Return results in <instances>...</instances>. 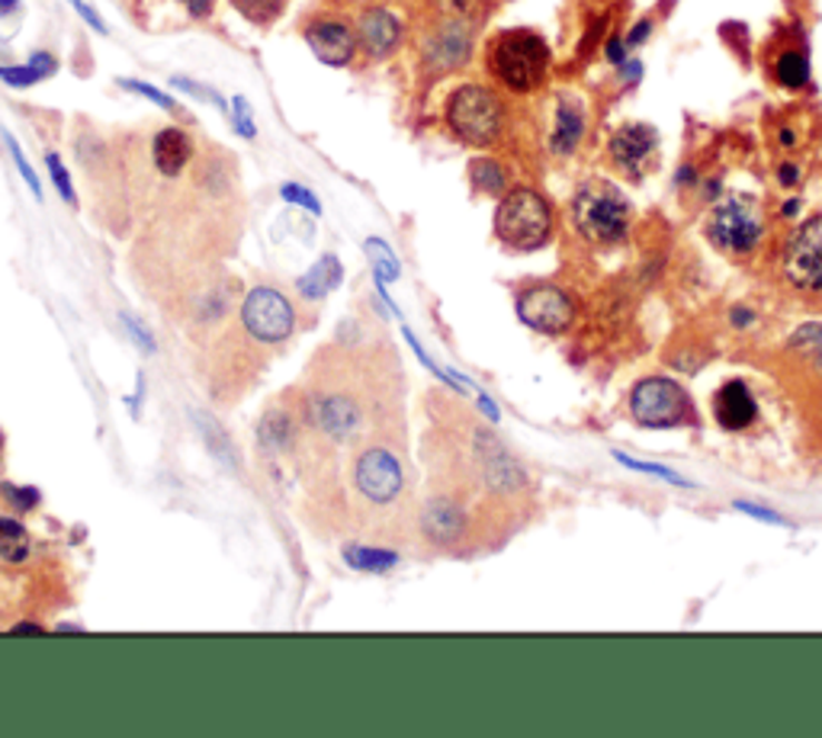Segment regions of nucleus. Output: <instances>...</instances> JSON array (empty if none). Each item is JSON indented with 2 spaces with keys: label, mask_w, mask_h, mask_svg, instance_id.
I'll list each match as a JSON object with an SVG mask.
<instances>
[{
  "label": "nucleus",
  "mask_w": 822,
  "mask_h": 738,
  "mask_svg": "<svg viewBox=\"0 0 822 738\" xmlns=\"http://www.w3.org/2000/svg\"><path fill=\"white\" fill-rule=\"evenodd\" d=\"M350 488H354L357 505L364 508V513L376 527H386L396 520L402 523V517L412 508L408 472H405L402 459L383 443H367L360 453L354 456Z\"/></svg>",
  "instance_id": "f257e3e1"
},
{
  "label": "nucleus",
  "mask_w": 822,
  "mask_h": 738,
  "mask_svg": "<svg viewBox=\"0 0 822 738\" xmlns=\"http://www.w3.org/2000/svg\"><path fill=\"white\" fill-rule=\"evenodd\" d=\"M485 68L508 93H534L549 74V46L534 29H505L492 36L485 49Z\"/></svg>",
  "instance_id": "f03ea898"
},
{
  "label": "nucleus",
  "mask_w": 822,
  "mask_h": 738,
  "mask_svg": "<svg viewBox=\"0 0 822 738\" xmlns=\"http://www.w3.org/2000/svg\"><path fill=\"white\" fill-rule=\"evenodd\" d=\"M572 226L575 231L597 248H611L621 245L630 226H633V209L624 199V193L607 183V180H585L568 206Z\"/></svg>",
  "instance_id": "7ed1b4c3"
},
{
  "label": "nucleus",
  "mask_w": 822,
  "mask_h": 738,
  "mask_svg": "<svg viewBox=\"0 0 822 738\" xmlns=\"http://www.w3.org/2000/svg\"><path fill=\"white\" fill-rule=\"evenodd\" d=\"M447 129L469 148H492L505 132V103L485 84H459L444 107Z\"/></svg>",
  "instance_id": "20e7f679"
},
{
  "label": "nucleus",
  "mask_w": 822,
  "mask_h": 738,
  "mask_svg": "<svg viewBox=\"0 0 822 738\" xmlns=\"http://www.w3.org/2000/svg\"><path fill=\"white\" fill-rule=\"evenodd\" d=\"M553 206L534 187H514L495 209V235L511 251H537L553 238Z\"/></svg>",
  "instance_id": "39448f33"
},
{
  "label": "nucleus",
  "mask_w": 822,
  "mask_h": 738,
  "mask_svg": "<svg viewBox=\"0 0 822 738\" xmlns=\"http://www.w3.org/2000/svg\"><path fill=\"white\" fill-rule=\"evenodd\" d=\"M762 235H765V219L752 197L736 193L713 206L707 222V238L713 248L733 257H745L762 245Z\"/></svg>",
  "instance_id": "423d86ee"
},
{
  "label": "nucleus",
  "mask_w": 822,
  "mask_h": 738,
  "mask_svg": "<svg viewBox=\"0 0 822 738\" xmlns=\"http://www.w3.org/2000/svg\"><path fill=\"white\" fill-rule=\"evenodd\" d=\"M473 13H440L422 36V68L430 78L459 71L473 56Z\"/></svg>",
  "instance_id": "0eeeda50"
},
{
  "label": "nucleus",
  "mask_w": 822,
  "mask_h": 738,
  "mask_svg": "<svg viewBox=\"0 0 822 738\" xmlns=\"http://www.w3.org/2000/svg\"><path fill=\"white\" fill-rule=\"evenodd\" d=\"M687 392L675 379L650 376L633 386L630 392V415L643 427H675L687 418Z\"/></svg>",
  "instance_id": "6e6552de"
},
{
  "label": "nucleus",
  "mask_w": 822,
  "mask_h": 738,
  "mask_svg": "<svg viewBox=\"0 0 822 738\" xmlns=\"http://www.w3.org/2000/svg\"><path fill=\"white\" fill-rule=\"evenodd\" d=\"M241 325L260 343H280L293 335L296 315L280 289L255 286L241 302Z\"/></svg>",
  "instance_id": "1a4fd4ad"
},
{
  "label": "nucleus",
  "mask_w": 822,
  "mask_h": 738,
  "mask_svg": "<svg viewBox=\"0 0 822 738\" xmlns=\"http://www.w3.org/2000/svg\"><path fill=\"white\" fill-rule=\"evenodd\" d=\"M784 280L800 292H822V216L796 226L784 245Z\"/></svg>",
  "instance_id": "9d476101"
},
{
  "label": "nucleus",
  "mask_w": 822,
  "mask_h": 738,
  "mask_svg": "<svg viewBox=\"0 0 822 738\" xmlns=\"http://www.w3.org/2000/svg\"><path fill=\"white\" fill-rule=\"evenodd\" d=\"M517 318L543 335H563L575 321V299L559 286H531L517 296Z\"/></svg>",
  "instance_id": "9b49d317"
},
{
  "label": "nucleus",
  "mask_w": 822,
  "mask_h": 738,
  "mask_svg": "<svg viewBox=\"0 0 822 738\" xmlns=\"http://www.w3.org/2000/svg\"><path fill=\"white\" fill-rule=\"evenodd\" d=\"M303 39L306 46L313 49V56L328 64V68H344L350 64L360 42H357V27L347 23L344 17H335V13H318L313 17L306 29H303Z\"/></svg>",
  "instance_id": "f8f14e48"
},
{
  "label": "nucleus",
  "mask_w": 822,
  "mask_h": 738,
  "mask_svg": "<svg viewBox=\"0 0 822 738\" xmlns=\"http://www.w3.org/2000/svg\"><path fill=\"white\" fill-rule=\"evenodd\" d=\"M655 151H658V132L646 122H626L611 136L607 144L611 164L630 180L646 177V171L653 168Z\"/></svg>",
  "instance_id": "ddd939ff"
},
{
  "label": "nucleus",
  "mask_w": 822,
  "mask_h": 738,
  "mask_svg": "<svg viewBox=\"0 0 822 738\" xmlns=\"http://www.w3.org/2000/svg\"><path fill=\"white\" fill-rule=\"evenodd\" d=\"M357 42H360V52L369 61H386L389 56H396L398 46H402V36L405 27L393 10L386 7H367L360 17H357Z\"/></svg>",
  "instance_id": "4468645a"
},
{
  "label": "nucleus",
  "mask_w": 822,
  "mask_h": 738,
  "mask_svg": "<svg viewBox=\"0 0 822 738\" xmlns=\"http://www.w3.org/2000/svg\"><path fill=\"white\" fill-rule=\"evenodd\" d=\"M422 530L434 546H454L463 540L466 533V511L463 505H456L454 498L440 495V498H430L422 511Z\"/></svg>",
  "instance_id": "2eb2a0df"
},
{
  "label": "nucleus",
  "mask_w": 822,
  "mask_h": 738,
  "mask_svg": "<svg viewBox=\"0 0 822 738\" xmlns=\"http://www.w3.org/2000/svg\"><path fill=\"white\" fill-rule=\"evenodd\" d=\"M755 415H759V405L755 396L745 382L730 379L716 396H713V418L723 430H745V427L755 425Z\"/></svg>",
  "instance_id": "dca6fc26"
},
{
  "label": "nucleus",
  "mask_w": 822,
  "mask_h": 738,
  "mask_svg": "<svg viewBox=\"0 0 822 738\" xmlns=\"http://www.w3.org/2000/svg\"><path fill=\"white\" fill-rule=\"evenodd\" d=\"M190 158H194V139L184 129L168 126V129H161L155 136V142H151V161H155V171L161 173V177H180V173L187 171Z\"/></svg>",
  "instance_id": "f3484780"
},
{
  "label": "nucleus",
  "mask_w": 822,
  "mask_h": 738,
  "mask_svg": "<svg viewBox=\"0 0 822 738\" xmlns=\"http://www.w3.org/2000/svg\"><path fill=\"white\" fill-rule=\"evenodd\" d=\"M582 136H585V107L575 97H559L553 132H549V151L559 158H568L582 144Z\"/></svg>",
  "instance_id": "a211bd4d"
},
{
  "label": "nucleus",
  "mask_w": 822,
  "mask_h": 738,
  "mask_svg": "<svg viewBox=\"0 0 822 738\" xmlns=\"http://www.w3.org/2000/svg\"><path fill=\"white\" fill-rule=\"evenodd\" d=\"M58 71V58L52 52H36L27 64H0V81L7 87H32Z\"/></svg>",
  "instance_id": "6ab92c4d"
},
{
  "label": "nucleus",
  "mask_w": 822,
  "mask_h": 738,
  "mask_svg": "<svg viewBox=\"0 0 822 738\" xmlns=\"http://www.w3.org/2000/svg\"><path fill=\"white\" fill-rule=\"evenodd\" d=\"M340 277H344V270H340L338 257L325 255L306 277H299L296 289H299L306 299H321V296H328V292L340 283Z\"/></svg>",
  "instance_id": "aec40b11"
},
{
  "label": "nucleus",
  "mask_w": 822,
  "mask_h": 738,
  "mask_svg": "<svg viewBox=\"0 0 822 738\" xmlns=\"http://www.w3.org/2000/svg\"><path fill=\"white\" fill-rule=\"evenodd\" d=\"M29 549L32 542H29L27 527L13 517H0V562L20 566L29 559Z\"/></svg>",
  "instance_id": "412c9836"
},
{
  "label": "nucleus",
  "mask_w": 822,
  "mask_h": 738,
  "mask_svg": "<svg viewBox=\"0 0 822 738\" xmlns=\"http://www.w3.org/2000/svg\"><path fill=\"white\" fill-rule=\"evenodd\" d=\"M774 81L788 90H800L810 81V61H806V52L800 49H788L781 56L774 58Z\"/></svg>",
  "instance_id": "4be33fe9"
},
{
  "label": "nucleus",
  "mask_w": 822,
  "mask_h": 738,
  "mask_svg": "<svg viewBox=\"0 0 822 738\" xmlns=\"http://www.w3.org/2000/svg\"><path fill=\"white\" fill-rule=\"evenodd\" d=\"M469 177H473V187L488 193V197H505L508 193V173L492 158H476L469 164Z\"/></svg>",
  "instance_id": "5701e85b"
},
{
  "label": "nucleus",
  "mask_w": 822,
  "mask_h": 738,
  "mask_svg": "<svg viewBox=\"0 0 822 738\" xmlns=\"http://www.w3.org/2000/svg\"><path fill=\"white\" fill-rule=\"evenodd\" d=\"M231 7L255 27H274L286 10V0H231Z\"/></svg>",
  "instance_id": "b1692460"
},
{
  "label": "nucleus",
  "mask_w": 822,
  "mask_h": 738,
  "mask_svg": "<svg viewBox=\"0 0 822 738\" xmlns=\"http://www.w3.org/2000/svg\"><path fill=\"white\" fill-rule=\"evenodd\" d=\"M367 255H369V260H373V270H376L379 283H393V280H398L402 267H398L396 255L389 251V245H386L383 238H369Z\"/></svg>",
  "instance_id": "393cba45"
},
{
  "label": "nucleus",
  "mask_w": 822,
  "mask_h": 738,
  "mask_svg": "<svg viewBox=\"0 0 822 738\" xmlns=\"http://www.w3.org/2000/svg\"><path fill=\"white\" fill-rule=\"evenodd\" d=\"M344 559L354 568H364V571H383V568L398 562L396 552H379V549H367V546H347Z\"/></svg>",
  "instance_id": "a878e982"
},
{
  "label": "nucleus",
  "mask_w": 822,
  "mask_h": 738,
  "mask_svg": "<svg viewBox=\"0 0 822 738\" xmlns=\"http://www.w3.org/2000/svg\"><path fill=\"white\" fill-rule=\"evenodd\" d=\"M3 136V144H7V151H10V158H13V164H17V171H20V177L27 180V187L32 190V197L36 199H42V183H39V177H36V171H32V164L27 161V154H23V148H20V142L3 129L0 132Z\"/></svg>",
  "instance_id": "bb28decb"
},
{
  "label": "nucleus",
  "mask_w": 822,
  "mask_h": 738,
  "mask_svg": "<svg viewBox=\"0 0 822 738\" xmlns=\"http://www.w3.org/2000/svg\"><path fill=\"white\" fill-rule=\"evenodd\" d=\"M116 84L122 87V90H129V93H139V97H145V100H151L155 107H161V110H177V103L170 100L168 93L165 90H158L155 84H148V81H132V78H119Z\"/></svg>",
  "instance_id": "cd10ccee"
},
{
  "label": "nucleus",
  "mask_w": 822,
  "mask_h": 738,
  "mask_svg": "<svg viewBox=\"0 0 822 738\" xmlns=\"http://www.w3.org/2000/svg\"><path fill=\"white\" fill-rule=\"evenodd\" d=\"M46 168H49V173H52V183H56L58 197L75 206V202H78V193H75L71 177H68V171H65V164H61V158H58L56 151H49V154H46Z\"/></svg>",
  "instance_id": "c85d7f7f"
},
{
  "label": "nucleus",
  "mask_w": 822,
  "mask_h": 738,
  "mask_svg": "<svg viewBox=\"0 0 822 738\" xmlns=\"http://www.w3.org/2000/svg\"><path fill=\"white\" fill-rule=\"evenodd\" d=\"M614 456H617V462H624L626 469H633V472H646V476H658V479H665V482H672V485H681V488H691V482H684L679 472H672V469H665V466L640 462V459H633V456H626V453H614Z\"/></svg>",
  "instance_id": "c756f323"
},
{
  "label": "nucleus",
  "mask_w": 822,
  "mask_h": 738,
  "mask_svg": "<svg viewBox=\"0 0 822 738\" xmlns=\"http://www.w3.org/2000/svg\"><path fill=\"white\" fill-rule=\"evenodd\" d=\"M231 122H235V132H238V136H245V139H255L257 136L251 103H248L245 97H235V100H231Z\"/></svg>",
  "instance_id": "7c9ffc66"
},
{
  "label": "nucleus",
  "mask_w": 822,
  "mask_h": 738,
  "mask_svg": "<svg viewBox=\"0 0 822 738\" xmlns=\"http://www.w3.org/2000/svg\"><path fill=\"white\" fill-rule=\"evenodd\" d=\"M280 197H284L286 202H293V206L309 209L313 216H321V202H318L313 190H306L303 183H284V187H280Z\"/></svg>",
  "instance_id": "2f4dec72"
},
{
  "label": "nucleus",
  "mask_w": 822,
  "mask_h": 738,
  "mask_svg": "<svg viewBox=\"0 0 822 738\" xmlns=\"http://www.w3.org/2000/svg\"><path fill=\"white\" fill-rule=\"evenodd\" d=\"M794 347L796 350H806L816 360V367L822 369V325H806L794 338Z\"/></svg>",
  "instance_id": "473e14b6"
},
{
  "label": "nucleus",
  "mask_w": 822,
  "mask_h": 738,
  "mask_svg": "<svg viewBox=\"0 0 822 738\" xmlns=\"http://www.w3.org/2000/svg\"><path fill=\"white\" fill-rule=\"evenodd\" d=\"M170 84L180 87L184 93H190V97H197V100H206V103H216L219 110H226V100H222V97H219L216 90H209V87L197 84V81H190V78H174Z\"/></svg>",
  "instance_id": "72a5a7b5"
},
{
  "label": "nucleus",
  "mask_w": 822,
  "mask_h": 738,
  "mask_svg": "<svg viewBox=\"0 0 822 738\" xmlns=\"http://www.w3.org/2000/svg\"><path fill=\"white\" fill-rule=\"evenodd\" d=\"M68 3H71V7L78 10V17H81V20H85L87 27L93 29V32L107 36V23H103V17H100V13H97V10H93V7H90L87 0H68Z\"/></svg>",
  "instance_id": "f704fd0d"
},
{
  "label": "nucleus",
  "mask_w": 822,
  "mask_h": 738,
  "mask_svg": "<svg viewBox=\"0 0 822 738\" xmlns=\"http://www.w3.org/2000/svg\"><path fill=\"white\" fill-rule=\"evenodd\" d=\"M3 495H7L10 501H17V508H20V511H29V508L39 501L36 488H13V485H3Z\"/></svg>",
  "instance_id": "c9c22d12"
},
{
  "label": "nucleus",
  "mask_w": 822,
  "mask_h": 738,
  "mask_svg": "<svg viewBox=\"0 0 822 738\" xmlns=\"http://www.w3.org/2000/svg\"><path fill=\"white\" fill-rule=\"evenodd\" d=\"M736 508L742 513H749V517H755V520H762V523H774V527H788V520H784L781 513L765 511V508H759V505H745V501H739Z\"/></svg>",
  "instance_id": "e433bc0d"
},
{
  "label": "nucleus",
  "mask_w": 822,
  "mask_h": 738,
  "mask_svg": "<svg viewBox=\"0 0 822 738\" xmlns=\"http://www.w3.org/2000/svg\"><path fill=\"white\" fill-rule=\"evenodd\" d=\"M194 20H209L212 17V10H216V0H177Z\"/></svg>",
  "instance_id": "4c0bfd02"
},
{
  "label": "nucleus",
  "mask_w": 822,
  "mask_h": 738,
  "mask_svg": "<svg viewBox=\"0 0 822 738\" xmlns=\"http://www.w3.org/2000/svg\"><path fill=\"white\" fill-rule=\"evenodd\" d=\"M440 13H473L479 0H434Z\"/></svg>",
  "instance_id": "58836bf2"
},
{
  "label": "nucleus",
  "mask_w": 822,
  "mask_h": 738,
  "mask_svg": "<svg viewBox=\"0 0 822 738\" xmlns=\"http://www.w3.org/2000/svg\"><path fill=\"white\" fill-rule=\"evenodd\" d=\"M122 321L129 325V335L136 338V343H142L145 350H155V341H151V335L145 331V328H142V325H139V321H132L129 315H122Z\"/></svg>",
  "instance_id": "ea45409f"
},
{
  "label": "nucleus",
  "mask_w": 822,
  "mask_h": 738,
  "mask_svg": "<svg viewBox=\"0 0 822 738\" xmlns=\"http://www.w3.org/2000/svg\"><path fill=\"white\" fill-rule=\"evenodd\" d=\"M626 52H630V46H626V39H617V36H614V39L607 42V58H611V61H614L617 68H621V64H624V61H626Z\"/></svg>",
  "instance_id": "a19ab883"
},
{
  "label": "nucleus",
  "mask_w": 822,
  "mask_h": 738,
  "mask_svg": "<svg viewBox=\"0 0 822 738\" xmlns=\"http://www.w3.org/2000/svg\"><path fill=\"white\" fill-rule=\"evenodd\" d=\"M650 29H653V23H650V20H643V23H636V27H633V32L626 36V46H630V49H636L640 42H646V36H650Z\"/></svg>",
  "instance_id": "79ce46f5"
},
{
  "label": "nucleus",
  "mask_w": 822,
  "mask_h": 738,
  "mask_svg": "<svg viewBox=\"0 0 822 738\" xmlns=\"http://www.w3.org/2000/svg\"><path fill=\"white\" fill-rule=\"evenodd\" d=\"M778 177H781V183H784V187H794L796 180H800V171H796V164H781Z\"/></svg>",
  "instance_id": "37998d69"
},
{
  "label": "nucleus",
  "mask_w": 822,
  "mask_h": 738,
  "mask_svg": "<svg viewBox=\"0 0 822 738\" xmlns=\"http://www.w3.org/2000/svg\"><path fill=\"white\" fill-rule=\"evenodd\" d=\"M20 7V0H0V17H10Z\"/></svg>",
  "instance_id": "c03bdc74"
},
{
  "label": "nucleus",
  "mask_w": 822,
  "mask_h": 738,
  "mask_svg": "<svg viewBox=\"0 0 822 738\" xmlns=\"http://www.w3.org/2000/svg\"><path fill=\"white\" fill-rule=\"evenodd\" d=\"M13 632H42V626H39V624H17V626H13Z\"/></svg>",
  "instance_id": "a18cd8bd"
},
{
  "label": "nucleus",
  "mask_w": 822,
  "mask_h": 738,
  "mask_svg": "<svg viewBox=\"0 0 822 738\" xmlns=\"http://www.w3.org/2000/svg\"><path fill=\"white\" fill-rule=\"evenodd\" d=\"M796 209H800V202H796V199H791V202L784 206V216H794Z\"/></svg>",
  "instance_id": "49530a36"
},
{
  "label": "nucleus",
  "mask_w": 822,
  "mask_h": 738,
  "mask_svg": "<svg viewBox=\"0 0 822 738\" xmlns=\"http://www.w3.org/2000/svg\"><path fill=\"white\" fill-rule=\"evenodd\" d=\"M0 447H3V437H0Z\"/></svg>",
  "instance_id": "de8ad7c7"
}]
</instances>
